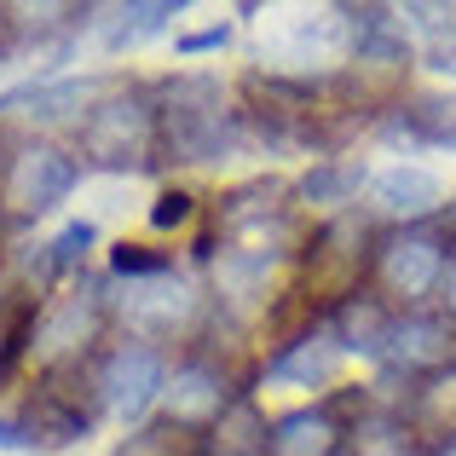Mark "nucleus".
<instances>
[{
  "instance_id": "1",
  "label": "nucleus",
  "mask_w": 456,
  "mask_h": 456,
  "mask_svg": "<svg viewBox=\"0 0 456 456\" xmlns=\"http://www.w3.org/2000/svg\"><path fill=\"white\" fill-rule=\"evenodd\" d=\"M156 134H162V162L197 167L220 162L248 139L243 104H232V93L220 87V76H167L156 81Z\"/></svg>"
},
{
  "instance_id": "2",
  "label": "nucleus",
  "mask_w": 456,
  "mask_h": 456,
  "mask_svg": "<svg viewBox=\"0 0 456 456\" xmlns=\"http://www.w3.org/2000/svg\"><path fill=\"white\" fill-rule=\"evenodd\" d=\"M76 162L99 174H145L162 162V134H156V87L116 81L93 116L76 127Z\"/></svg>"
},
{
  "instance_id": "3",
  "label": "nucleus",
  "mask_w": 456,
  "mask_h": 456,
  "mask_svg": "<svg viewBox=\"0 0 456 456\" xmlns=\"http://www.w3.org/2000/svg\"><path fill=\"white\" fill-rule=\"evenodd\" d=\"M104 323H110V283L81 278V283H69L64 295H46V301L29 312L23 353L41 364V376L69 370V364H87V353L104 335Z\"/></svg>"
},
{
  "instance_id": "4",
  "label": "nucleus",
  "mask_w": 456,
  "mask_h": 456,
  "mask_svg": "<svg viewBox=\"0 0 456 456\" xmlns=\"http://www.w3.org/2000/svg\"><path fill=\"white\" fill-rule=\"evenodd\" d=\"M370 260H376V232H370V220H358V214H335V220H323L318 232H312L306 272H301V283H295L289 295H301L306 318H330L346 295L364 289Z\"/></svg>"
},
{
  "instance_id": "5",
  "label": "nucleus",
  "mask_w": 456,
  "mask_h": 456,
  "mask_svg": "<svg viewBox=\"0 0 456 456\" xmlns=\"http://www.w3.org/2000/svg\"><path fill=\"white\" fill-rule=\"evenodd\" d=\"M451 232L439 220L422 225H393L387 237H376V260H370V283L393 312H416L428 295H439L451 266Z\"/></svg>"
},
{
  "instance_id": "6",
  "label": "nucleus",
  "mask_w": 456,
  "mask_h": 456,
  "mask_svg": "<svg viewBox=\"0 0 456 456\" xmlns=\"http://www.w3.org/2000/svg\"><path fill=\"white\" fill-rule=\"evenodd\" d=\"M110 318H122V330L145 346H174V341H197L208 312H202V295L191 289L185 278H145L127 283V295H110Z\"/></svg>"
},
{
  "instance_id": "7",
  "label": "nucleus",
  "mask_w": 456,
  "mask_h": 456,
  "mask_svg": "<svg viewBox=\"0 0 456 456\" xmlns=\"http://www.w3.org/2000/svg\"><path fill=\"white\" fill-rule=\"evenodd\" d=\"M76 179H81V162L64 145H46V139L18 145L6 162V185H0V220L29 225L41 214H53L76 191Z\"/></svg>"
},
{
  "instance_id": "8",
  "label": "nucleus",
  "mask_w": 456,
  "mask_h": 456,
  "mask_svg": "<svg viewBox=\"0 0 456 456\" xmlns=\"http://www.w3.org/2000/svg\"><path fill=\"white\" fill-rule=\"evenodd\" d=\"M93 381H99V404L116 422H139L151 404H162L167 387V358L145 341H116L110 353L93 358Z\"/></svg>"
},
{
  "instance_id": "9",
  "label": "nucleus",
  "mask_w": 456,
  "mask_h": 456,
  "mask_svg": "<svg viewBox=\"0 0 456 456\" xmlns=\"http://www.w3.org/2000/svg\"><path fill=\"white\" fill-rule=\"evenodd\" d=\"M237 399H243V393L232 387V376H225L220 364H208V358H185L179 370H167L162 422H174V428H185V434L208 439L214 428H220V416L232 411Z\"/></svg>"
},
{
  "instance_id": "10",
  "label": "nucleus",
  "mask_w": 456,
  "mask_h": 456,
  "mask_svg": "<svg viewBox=\"0 0 456 456\" xmlns=\"http://www.w3.org/2000/svg\"><path fill=\"white\" fill-rule=\"evenodd\" d=\"M387 370L393 376H404L416 387V381L428 376H445V370H456V318L445 306L428 312H399L393 318V341H387Z\"/></svg>"
},
{
  "instance_id": "11",
  "label": "nucleus",
  "mask_w": 456,
  "mask_h": 456,
  "mask_svg": "<svg viewBox=\"0 0 456 456\" xmlns=\"http://www.w3.org/2000/svg\"><path fill=\"white\" fill-rule=\"evenodd\" d=\"M116 81L110 76H64V81H23V87L0 93V116H12V122H87L93 104L110 93Z\"/></svg>"
},
{
  "instance_id": "12",
  "label": "nucleus",
  "mask_w": 456,
  "mask_h": 456,
  "mask_svg": "<svg viewBox=\"0 0 456 456\" xmlns=\"http://www.w3.org/2000/svg\"><path fill=\"white\" fill-rule=\"evenodd\" d=\"M341 404H346V399L283 411L278 422L266 428V451H260V456H341V439H346Z\"/></svg>"
},
{
  "instance_id": "13",
  "label": "nucleus",
  "mask_w": 456,
  "mask_h": 456,
  "mask_svg": "<svg viewBox=\"0 0 456 456\" xmlns=\"http://www.w3.org/2000/svg\"><path fill=\"white\" fill-rule=\"evenodd\" d=\"M341 341L330 335V323L312 318L306 330H295L283 341V353L266 364V381H289V387H330L335 370H341Z\"/></svg>"
},
{
  "instance_id": "14",
  "label": "nucleus",
  "mask_w": 456,
  "mask_h": 456,
  "mask_svg": "<svg viewBox=\"0 0 456 456\" xmlns=\"http://www.w3.org/2000/svg\"><path fill=\"white\" fill-rule=\"evenodd\" d=\"M370 202H376L381 214H393V220H404V225H422V220H439L445 185H439V174H428V167H416V162H393V167H381V174H370Z\"/></svg>"
},
{
  "instance_id": "15",
  "label": "nucleus",
  "mask_w": 456,
  "mask_h": 456,
  "mask_svg": "<svg viewBox=\"0 0 456 456\" xmlns=\"http://www.w3.org/2000/svg\"><path fill=\"white\" fill-rule=\"evenodd\" d=\"M393 318H399V312H393L387 301H381L376 289H358V295H346L341 306L330 312V335L335 341H341V353L346 358H387V341H393Z\"/></svg>"
},
{
  "instance_id": "16",
  "label": "nucleus",
  "mask_w": 456,
  "mask_h": 456,
  "mask_svg": "<svg viewBox=\"0 0 456 456\" xmlns=\"http://www.w3.org/2000/svg\"><path fill=\"white\" fill-rule=\"evenodd\" d=\"M381 134L422 151H456V93H404V104L381 122Z\"/></svg>"
},
{
  "instance_id": "17",
  "label": "nucleus",
  "mask_w": 456,
  "mask_h": 456,
  "mask_svg": "<svg viewBox=\"0 0 456 456\" xmlns=\"http://www.w3.org/2000/svg\"><path fill=\"white\" fill-rule=\"evenodd\" d=\"M341 456H416V434L404 411H393V404H358L346 416Z\"/></svg>"
},
{
  "instance_id": "18",
  "label": "nucleus",
  "mask_w": 456,
  "mask_h": 456,
  "mask_svg": "<svg viewBox=\"0 0 456 456\" xmlns=\"http://www.w3.org/2000/svg\"><path fill=\"white\" fill-rule=\"evenodd\" d=\"M404 422H411V434L422 439L428 451H434V445H451V439H456V370L416 381V387H411V404H404Z\"/></svg>"
},
{
  "instance_id": "19",
  "label": "nucleus",
  "mask_w": 456,
  "mask_h": 456,
  "mask_svg": "<svg viewBox=\"0 0 456 456\" xmlns=\"http://www.w3.org/2000/svg\"><path fill=\"white\" fill-rule=\"evenodd\" d=\"M358 191H370L364 162H341V156H323V162H312L306 174H301V185H295V202H306V208L353 214Z\"/></svg>"
},
{
  "instance_id": "20",
  "label": "nucleus",
  "mask_w": 456,
  "mask_h": 456,
  "mask_svg": "<svg viewBox=\"0 0 456 456\" xmlns=\"http://www.w3.org/2000/svg\"><path fill=\"white\" fill-rule=\"evenodd\" d=\"M99 243V232H93L87 220H69L58 237H46V243H35L29 255V278L35 283H53V278H69V272H81V260H87V248Z\"/></svg>"
},
{
  "instance_id": "21",
  "label": "nucleus",
  "mask_w": 456,
  "mask_h": 456,
  "mask_svg": "<svg viewBox=\"0 0 456 456\" xmlns=\"http://www.w3.org/2000/svg\"><path fill=\"white\" fill-rule=\"evenodd\" d=\"M167 18H179L174 0H134V6H110L99 29H104V46L122 53V46H139V41H151V35H162Z\"/></svg>"
},
{
  "instance_id": "22",
  "label": "nucleus",
  "mask_w": 456,
  "mask_h": 456,
  "mask_svg": "<svg viewBox=\"0 0 456 456\" xmlns=\"http://www.w3.org/2000/svg\"><path fill=\"white\" fill-rule=\"evenodd\" d=\"M116 456H208V439H202V434H185V428H174V422H162V416H156V422L134 428Z\"/></svg>"
},
{
  "instance_id": "23",
  "label": "nucleus",
  "mask_w": 456,
  "mask_h": 456,
  "mask_svg": "<svg viewBox=\"0 0 456 456\" xmlns=\"http://www.w3.org/2000/svg\"><path fill=\"white\" fill-rule=\"evenodd\" d=\"M110 272L127 283H145V278H167L174 272V248H151V243H116L110 248Z\"/></svg>"
},
{
  "instance_id": "24",
  "label": "nucleus",
  "mask_w": 456,
  "mask_h": 456,
  "mask_svg": "<svg viewBox=\"0 0 456 456\" xmlns=\"http://www.w3.org/2000/svg\"><path fill=\"white\" fill-rule=\"evenodd\" d=\"M197 220V197H191V191H162V197L151 202V225L156 232H179V225H191Z\"/></svg>"
},
{
  "instance_id": "25",
  "label": "nucleus",
  "mask_w": 456,
  "mask_h": 456,
  "mask_svg": "<svg viewBox=\"0 0 456 456\" xmlns=\"http://www.w3.org/2000/svg\"><path fill=\"white\" fill-rule=\"evenodd\" d=\"M232 41V23H208V29H191V35H179V53L185 58H197V53H220V46Z\"/></svg>"
},
{
  "instance_id": "26",
  "label": "nucleus",
  "mask_w": 456,
  "mask_h": 456,
  "mask_svg": "<svg viewBox=\"0 0 456 456\" xmlns=\"http://www.w3.org/2000/svg\"><path fill=\"white\" fill-rule=\"evenodd\" d=\"M439 301H445V312L456 318V248H451V266H445V283H439Z\"/></svg>"
},
{
  "instance_id": "27",
  "label": "nucleus",
  "mask_w": 456,
  "mask_h": 456,
  "mask_svg": "<svg viewBox=\"0 0 456 456\" xmlns=\"http://www.w3.org/2000/svg\"><path fill=\"white\" fill-rule=\"evenodd\" d=\"M18 341H23V330H0V370H6L12 353H18Z\"/></svg>"
},
{
  "instance_id": "28",
  "label": "nucleus",
  "mask_w": 456,
  "mask_h": 456,
  "mask_svg": "<svg viewBox=\"0 0 456 456\" xmlns=\"http://www.w3.org/2000/svg\"><path fill=\"white\" fill-rule=\"evenodd\" d=\"M12 53V6H0V58Z\"/></svg>"
},
{
  "instance_id": "29",
  "label": "nucleus",
  "mask_w": 456,
  "mask_h": 456,
  "mask_svg": "<svg viewBox=\"0 0 456 456\" xmlns=\"http://www.w3.org/2000/svg\"><path fill=\"white\" fill-rule=\"evenodd\" d=\"M6 162H12V151H6V139H0V185H6Z\"/></svg>"
},
{
  "instance_id": "30",
  "label": "nucleus",
  "mask_w": 456,
  "mask_h": 456,
  "mask_svg": "<svg viewBox=\"0 0 456 456\" xmlns=\"http://www.w3.org/2000/svg\"><path fill=\"white\" fill-rule=\"evenodd\" d=\"M428 456H456V439H451V445H434V451H428Z\"/></svg>"
}]
</instances>
